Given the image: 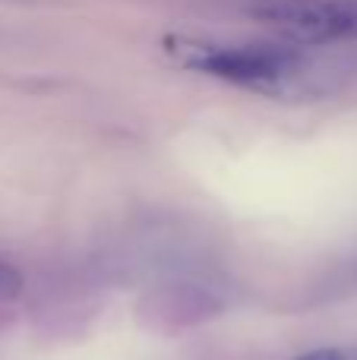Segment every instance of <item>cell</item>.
Wrapping results in <instances>:
<instances>
[{
	"label": "cell",
	"instance_id": "obj_2",
	"mask_svg": "<svg viewBox=\"0 0 357 360\" xmlns=\"http://www.w3.org/2000/svg\"><path fill=\"white\" fill-rule=\"evenodd\" d=\"M247 13L301 44L357 41V0H250Z\"/></svg>",
	"mask_w": 357,
	"mask_h": 360
},
{
	"label": "cell",
	"instance_id": "obj_3",
	"mask_svg": "<svg viewBox=\"0 0 357 360\" xmlns=\"http://www.w3.org/2000/svg\"><path fill=\"white\" fill-rule=\"evenodd\" d=\"M19 272L16 269H10L6 262H0V297H13V294H19Z\"/></svg>",
	"mask_w": 357,
	"mask_h": 360
},
{
	"label": "cell",
	"instance_id": "obj_4",
	"mask_svg": "<svg viewBox=\"0 0 357 360\" xmlns=\"http://www.w3.org/2000/svg\"><path fill=\"white\" fill-rule=\"evenodd\" d=\"M294 360H345V357H342V351H335V348H316V351H310V354H301Z\"/></svg>",
	"mask_w": 357,
	"mask_h": 360
},
{
	"label": "cell",
	"instance_id": "obj_1",
	"mask_svg": "<svg viewBox=\"0 0 357 360\" xmlns=\"http://www.w3.org/2000/svg\"><path fill=\"white\" fill-rule=\"evenodd\" d=\"M168 54L190 70L247 89H278L304 70V54L291 44H209L171 38Z\"/></svg>",
	"mask_w": 357,
	"mask_h": 360
}]
</instances>
